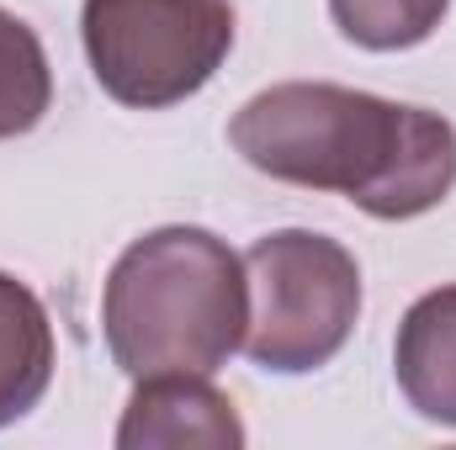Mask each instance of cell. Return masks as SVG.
<instances>
[{"label":"cell","mask_w":456,"mask_h":450,"mask_svg":"<svg viewBox=\"0 0 456 450\" xmlns=\"http://www.w3.org/2000/svg\"><path fill=\"white\" fill-rule=\"evenodd\" d=\"M393 371L419 419L456 430V286L425 292L403 313L398 344H393Z\"/></svg>","instance_id":"obj_6"},{"label":"cell","mask_w":456,"mask_h":450,"mask_svg":"<svg viewBox=\"0 0 456 450\" xmlns=\"http://www.w3.org/2000/svg\"><path fill=\"white\" fill-rule=\"evenodd\" d=\"M53 382V324L37 292L0 270V430L27 419Z\"/></svg>","instance_id":"obj_7"},{"label":"cell","mask_w":456,"mask_h":450,"mask_svg":"<svg viewBox=\"0 0 456 450\" xmlns=\"http://www.w3.org/2000/svg\"><path fill=\"white\" fill-rule=\"evenodd\" d=\"M80 37L96 85L138 112L197 96L233 48L228 0H86Z\"/></svg>","instance_id":"obj_4"},{"label":"cell","mask_w":456,"mask_h":450,"mask_svg":"<svg viewBox=\"0 0 456 450\" xmlns=\"http://www.w3.org/2000/svg\"><path fill=\"white\" fill-rule=\"evenodd\" d=\"M228 138L260 175L350 197L382 223L441 207L456 186V127L446 117L330 80H287L249 96Z\"/></svg>","instance_id":"obj_1"},{"label":"cell","mask_w":456,"mask_h":450,"mask_svg":"<svg viewBox=\"0 0 456 450\" xmlns=\"http://www.w3.org/2000/svg\"><path fill=\"white\" fill-rule=\"evenodd\" d=\"M452 0H330V16L345 43L371 53H398L425 43L446 21Z\"/></svg>","instance_id":"obj_9"},{"label":"cell","mask_w":456,"mask_h":450,"mask_svg":"<svg viewBox=\"0 0 456 450\" xmlns=\"http://www.w3.org/2000/svg\"><path fill=\"white\" fill-rule=\"evenodd\" d=\"M122 450H239L244 424L224 392L197 376V371H165V376H138L122 424H117Z\"/></svg>","instance_id":"obj_5"},{"label":"cell","mask_w":456,"mask_h":450,"mask_svg":"<svg viewBox=\"0 0 456 450\" xmlns=\"http://www.w3.org/2000/svg\"><path fill=\"white\" fill-rule=\"evenodd\" d=\"M249 329L244 355L260 371L303 376L340 355L361 318V265L340 238L281 228L249 244Z\"/></svg>","instance_id":"obj_3"},{"label":"cell","mask_w":456,"mask_h":450,"mask_svg":"<svg viewBox=\"0 0 456 450\" xmlns=\"http://www.w3.org/2000/svg\"><path fill=\"white\" fill-rule=\"evenodd\" d=\"M112 360L138 376H213L249 329L244 260L208 228H154L117 254L102 297Z\"/></svg>","instance_id":"obj_2"},{"label":"cell","mask_w":456,"mask_h":450,"mask_svg":"<svg viewBox=\"0 0 456 450\" xmlns=\"http://www.w3.org/2000/svg\"><path fill=\"white\" fill-rule=\"evenodd\" d=\"M53 107V69L37 32L0 5V138L32 133Z\"/></svg>","instance_id":"obj_8"}]
</instances>
